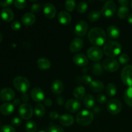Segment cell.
Masks as SVG:
<instances>
[{"label": "cell", "instance_id": "4dcf8cb0", "mask_svg": "<svg viewBox=\"0 0 132 132\" xmlns=\"http://www.w3.org/2000/svg\"><path fill=\"white\" fill-rule=\"evenodd\" d=\"M45 112H46V109L43 104H41V103L36 104L34 108V113L37 117H43L45 114Z\"/></svg>", "mask_w": 132, "mask_h": 132}, {"label": "cell", "instance_id": "ba28073f", "mask_svg": "<svg viewBox=\"0 0 132 132\" xmlns=\"http://www.w3.org/2000/svg\"><path fill=\"white\" fill-rule=\"evenodd\" d=\"M117 10V5L113 1H107L102 8V14L106 18H111Z\"/></svg>", "mask_w": 132, "mask_h": 132}, {"label": "cell", "instance_id": "836d02e7", "mask_svg": "<svg viewBox=\"0 0 132 132\" xmlns=\"http://www.w3.org/2000/svg\"><path fill=\"white\" fill-rule=\"evenodd\" d=\"M76 81L77 83H83V84H89L91 83L92 81L91 76L89 75H84L81 77H77L76 78Z\"/></svg>", "mask_w": 132, "mask_h": 132}, {"label": "cell", "instance_id": "44dd1931", "mask_svg": "<svg viewBox=\"0 0 132 132\" xmlns=\"http://www.w3.org/2000/svg\"><path fill=\"white\" fill-rule=\"evenodd\" d=\"M64 89V85L63 82L60 80H55L51 85V90L52 93L55 95H59L61 94Z\"/></svg>", "mask_w": 132, "mask_h": 132}, {"label": "cell", "instance_id": "8992f818", "mask_svg": "<svg viewBox=\"0 0 132 132\" xmlns=\"http://www.w3.org/2000/svg\"><path fill=\"white\" fill-rule=\"evenodd\" d=\"M18 112L21 118L24 120H28L33 116L34 110L30 104L23 103L19 106Z\"/></svg>", "mask_w": 132, "mask_h": 132}, {"label": "cell", "instance_id": "7c38bea8", "mask_svg": "<svg viewBox=\"0 0 132 132\" xmlns=\"http://www.w3.org/2000/svg\"><path fill=\"white\" fill-rule=\"evenodd\" d=\"M31 98L36 103H41L45 99V95L43 90L39 87H35L30 92Z\"/></svg>", "mask_w": 132, "mask_h": 132}, {"label": "cell", "instance_id": "2e32d148", "mask_svg": "<svg viewBox=\"0 0 132 132\" xmlns=\"http://www.w3.org/2000/svg\"><path fill=\"white\" fill-rule=\"evenodd\" d=\"M83 46V41L79 37L73 39L70 45V50L72 53H77L79 52Z\"/></svg>", "mask_w": 132, "mask_h": 132}, {"label": "cell", "instance_id": "db71d44e", "mask_svg": "<svg viewBox=\"0 0 132 132\" xmlns=\"http://www.w3.org/2000/svg\"><path fill=\"white\" fill-rule=\"evenodd\" d=\"M20 99H19V98H15L14 100V101H13V104H14V106H18L19 104H20Z\"/></svg>", "mask_w": 132, "mask_h": 132}, {"label": "cell", "instance_id": "74e56055", "mask_svg": "<svg viewBox=\"0 0 132 132\" xmlns=\"http://www.w3.org/2000/svg\"><path fill=\"white\" fill-rule=\"evenodd\" d=\"M76 6V1L73 0H68L65 2V8L67 11L73 12Z\"/></svg>", "mask_w": 132, "mask_h": 132}, {"label": "cell", "instance_id": "ffe728a7", "mask_svg": "<svg viewBox=\"0 0 132 132\" xmlns=\"http://www.w3.org/2000/svg\"><path fill=\"white\" fill-rule=\"evenodd\" d=\"M57 18L59 23L63 25H68L72 21V17L70 14L67 11H61L58 14Z\"/></svg>", "mask_w": 132, "mask_h": 132}, {"label": "cell", "instance_id": "7bdbcfd3", "mask_svg": "<svg viewBox=\"0 0 132 132\" xmlns=\"http://www.w3.org/2000/svg\"><path fill=\"white\" fill-rule=\"evenodd\" d=\"M21 28V24L19 21H14L11 24V28L14 31H18Z\"/></svg>", "mask_w": 132, "mask_h": 132}, {"label": "cell", "instance_id": "cb8c5ba5", "mask_svg": "<svg viewBox=\"0 0 132 132\" xmlns=\"http://www.w3.org/2000/svg\"><path fill=\"white\" fill-rule=\"evenodd\" d=\"M119 28L116 25H110L107 28V34L110 38L117 39L120 36Z\"/></svg>", "mask_w": 132, "mask_h": 132}, {"label": "cell", "instance_id": "9a60e30c", "mask_svg": "<svg viewBox=\"0 0 132 132\" xmlns=\"http://www.w3.org/2000/svg\"><path fill=\"white\" fill-rule=\"evenodd\" d=\"M56 9L52 3H47L43 6V12L48 19H53L56 15Z\"/></svg>", "mask_w": 132, "mask_h": 132}, {"label": "cell", "instance_id": "d6a6232c", "mask_svg": "<svg viewBox=\"0 0 132 132\" xmlns=\"http://www.w3.org/2000/svg\"><path fill=\"white\" fill-rule=\"evenodd\" d=\"M101 17V14L99 11L92 10L88 14V18L91 22H96Z\"/></svg>", "mask_w": 132, "mask_h": 132}, {"label": "cell", "instance_id": "8d00e7d4", "mask_svg": "<svg viewBox=\"0 0 132 132\" xmlns=\"http://www.w3.org/2000/svg\"><path fill=\"white\" fill-rule=\"evenodd\" d=\"M103 67H102L101 64L99 63H97L94 64V66H93V73L95 75H97V76H99V75H101L103 73Z\"/></svg>", "mask_w": 132, "mask_h": 132}, {"label": "cell", "instance_id": "f907efd6", "mask_svg": "<svg viewBox=\"0 0 132 132\" xmlns=\"http://www.w3.org/2000/svg\"><path fill=\"white\" fill-rule=\"evenodd\" d=\"M56 103L58 105L62 106L64 103V99L63 96H59L56 99Z\"/></svg>", "mask_w": 132, "mask_h": 132}, {"label": "cell", "instance_id": "b9f144b4", "mask_svg": "<svg viewBox=\"0 0 132 132\" xmlns=\"http://www.w3.org/2000/svg\"><path fill=\"white\" fill-rule=\"evenodd\" d=\"M41 9V5L39 3H34L32 4V6L30 7V10L31 13L32 14H36V13H38L40 11Z\"/></svg>", "mask_w": 132, "mask_h": 132}, {"label": "cell", "instance_id": "5b68a950", "mask_svg": "<svg viewBox=\"0 0 132 132\" xmlns=\"http://www.w3.org/2000/svg\"><path fill=\"white\" fill-rule=\"evenodd\" d=\"M121 77L126 86L132 87V65H127L122 68Z\"/></svg>", "mask_w": 132, "mask_h": 132}, {"label": "cell", "instance_id": "f6af8a7d", "mask_svg": "<svg viewBox=\"0 0 132 132\" xmlns=\"http://www.w3.org/2000/svg\"><path fill=\"white\" fill-rule=\"evenodd\" d=\"M97 100L98 103L99 104H104V103H106L107 99L106 97L104 95V94H98L97 96Z\"/></svg>", "mask_w": 132, "mask_h": 132}, {"label": "cell", "instance_id": "5bb4252c", "mask_svg": "<svg viewBox=\"0 0 132 132\" xmlns=\"http://www.w3.org/2000/svg\"><path fill=\"white\" fill-rule=\"evenodd\" d=\"M15 97V92L10 88H4L0 91V98L5 101H10Z\"/></svg>", "mask_w": 132, "mask_h": 132}, {"label": "cell", "instance_id": "e0dca14e", "mask_svg": "<svg viewBox=\"0 0 132 132\" xmlns=\"http://www.w3.org/2000/svg\"><path fill=\"white\" fill-rule=\"evenodd\" d=\"M36 16L31 12L25 13L21 18V22L26 27H30L36 22Z\"/></svg>", "mask_w": 132, "mask_h": 132}, {"label": "cell", "instance_id": "f35d334b", "mask_svg": "<svg viewBox=\"0 0 132 132\" xmlns=\"http://www.w3.org/2000/svg\"><path fill=\"white\" fill-rule=\"evenodd\" d=\"M14 6L18 9H23L27 6V1H22V0H15L14 1Z\"/></svg>", "mask_w": 132, "mask_h": 132}, {"label": "cell", "instance_id": "e575fe53", "mask_svg": "<svg viewBox=\"0 0 132 132\" xmlns=\"http://www.w3.org/2000/svg\"><path fill=\"white\" fill-rule=\"evenodd\" d=\"M37 126L33 121H29L26 123L25 130L27 132H36L37 131Z\"/></svg>", "mask_w": 132, "mask_h": 132}, {"label": "cell", "instance_id": "681fc988", "mask_svg": "<svg viewBox=\"0 0 132 132\" xmlns=\"http://www.w3.org/2000/svg\"><path fill=\"white\" fill-rule=\"evenodd\" d=\"M21 100L24 103H27L28 101V100H29V95H28V94L27 92L22 94Z\"/></svg>", "mask_w": 132, "mask_h": 132}, {"label": "cell", "instance_id": "9c48e42d", "mask_svg": "<svg viewBox=\"0 0 132 132\" xmlns=\"http://www.w3.org/2000/svg\"><path fill=\"white\" fill-rule=\"evenodd\" d=\"M103 67L108 72H115L119 70L120 64L117 60L113 58H107L103 61Z\"/></svg>", "mask_w": 132, "mask_h": 132}, {"label": "cell", "instance_id": "277c9868", "mask_svg": "<svg viewBox=\"0 0 132 132\" xmlns=\"http://www.w3.org/2000/svg\"><path fill=\"white\" fill-rule=\"evenodd\" d=\"M13 85L16 90L21 93H26L30 86L29 80L23 76H17L13 80Z\"/></svg>", "mask_w": 132, "mask_h": 132}, {"label": "cell", "instance_id": "83f0119b", "mask_svg": "<svg viewBox=\"0 0 132 132\" xmlns=\"http://www.w3.org/2000/svg\"><path fill=\"white\" fill-rule=\"evenodd\" d=\"M86 90L82 86H79L76 87L73 92V95L76 98L77 100H82L85 98Z\"/></svg>", "mask_w": 132, "mask_h": 132}, {"label": "cell", "instance_id": "3957f363", "mask_svg": "<svg viewBox=\"0 0 132 132\" xmlns=\"http://www.w3.org/2000/svg\"><path fill=\"white\" fill-rule=\"evenodd\" d=\"M76 119L77 124L80 126H89L94 121V113L91 111L84 110L77 113Z\"/></svg>", "mask_w": 132, "mask_h": 132}, {"label": "cell", "instance_id": "7dc6e473", "mask_svg": "<svg viewBox=\"0 0 132 132\" xmlns=\"http://www.w3.org/2000/svg\"><path fill=\"white\" fill-rule=\"evenodd\" d=\"M49 117L52 120H56L57 119H59L60 117V116H59V113L57 112H55V111H53V112H51L49 114Z\"/></svg>", "mask_w": 132, "mask_h": 132}, {"label": "cell", "instance_id": "c3c4849f", "mask_svg": "<svg viewBox=\"0 0 132 132\" xmlns=\"http://www.w3.org/2000/svg\"><path fill=\"white\" fill-rule=\"evenodd\" d=\"M11 123L12 126H19L21 123V120L19 117H14L11 121Z\"/></svg>", "mask_w": 132, "mask_h": 132}, {"label": "cell", "instance_id": "d590c367", "mask_svg": "<svg viewBox=\"0 0 132 132\" xmlns=\"http://www.w3.org/2000/svg\"><path fill=\"white\" fill-rule=\"evenodd\" d=\"M88 4L85 1H81L77 5V10L79 13L81 14H84L88 10Z\"/></svg>", "mask_w": 132, "mask_h": 132}, {"label": "cell", "instance_id": "ac0fdd59", "mask_svg": "<svg viewBox=\"0 0 132 132\" xmlns=\"http://www.w3.org/2000/svg\"><path fill=\"white\" fill-rule=\"evenodd\" d=\"M73 61L79 67H85L88 63V59L85 55L82 54H77L73 57Z\"/></svg>", "mask_w": 132, "mask_h": 132}, {"label": "cell", "instance_id": "4fadbf2b", "mask_svg": "<svg viewBox=\"0 0 132 132\" xmlns=\"http://www.w3.org/2000/svg\"><path fill=\"white\" fill-rule=\"evenodd\" d=\"M65 108L70 113H76L81 108V103L76 99H69L65 104Z\"/></svg>", "mask_w": 132, "mask_h": 132}, {"label": "cell", "instance_id": "30bf717a", "mask_svg": "<svg viewBox=\"0 0 132 132\" xmlns=\"http://www.w3.org/2000/svg\"><path fill=\"white\" fill-rule=\"evenodd\" d=\"M87 55L89 59L94 61H98L103 57V52L97 46H92L88 50Z\"/></svg>", "mask_w": 132, "mask_h": 132}, {"label": "cell", "instance_id": "9f6ffc18", "mask_svg": "<svg viewBox=\"0 0 132 132\" xmlns=\"http://www.w3.org/2000/svg\"><path fill=\"white\" fill-rule=\"evenodd\" d=\"M2 39H3V36H2V34H1V32H0V43L1 42Z\"/></svg>", "mask_w": 132, "mask_h": 132}, {"label": "cell", "instance_id": "6f0895ef", "mask_svg": "<svg viewBox=\"0 0 132 132\" xmlns=\"http://www.w3.org/2000/svg\"><path fill=\"white\" fill-rule=\"evenodd\" d=\"M38 132H48L47 131H44V130H42V131H38Z\"/></svg>", "mask_w": 132, "mask_h": 132}, {"label": "cell", "instance_id": "f1b7e54d", "mask_svg": "<svg viewBox=\"0 0 132 132\" xmlns=\"http://www.w3.org/2000/svg\"><path fill=\"white\" fill-rule=\"evenodd\" d=\"M124 99L126 104L132 108V87H129L126 89L124 94Z\"/></svg>", "mask_w": 132, "mask_h": 132}, {"label": "cell", "instance_id": "680465c9", "mask_svg": "<svg viewBox=\"0 0 132 132\" xmlns=\"http://www.w3.org/2000/svg\"><path fill=\"white\" fill-rule=\"evenodd\" d=\"M131 3V8H132V1H131V3Z\"/></svg>", "mask_w": 132, "mask_h": 132}, {"label": "cell", "instance_id": "ee69618b", "mask_svg": "<svg viewBox=\"0 0 132 132\" xmlns=\"http://www.w3.org/2000/svg\"><path fill=\"white\" fill-rule=\"evenodd\" d=\"M1 132H15V131L13 126L6 125L1 127Z\"/></svg>", "mask_w": 132, "mask_h": 132}, {"label": "cell", "instance_id": "f5cc1de1", "mask_svg": "<svg viewBox=\"0 0 132 132\" xmlns=\"http://www.w3.org/2000/svg\"><path fill=\"white\" fill-rule=\"evenodd\" d=\"M118 3L121 5V6H126V5L128 3V1L127 0H119Z\"/></svg>", "mask_w": 132, "mask_h": 132}, {"label": "cell", "instance_id": "484cf974", "mask_svg": "<svg viewBox=\"0 0 132 132\" xmlns=\"http://www.w3.org/2000/svg\"><path fill=\"white\" fill-rule=\"evenodd\" d=\"M37 65L39 69L45 70H48L50 68L51 63L47 58L41 57L37 60Z\"/></svg>", "mask_w": 132, "mask_h": 132}, {"label": "cell", "instance_id": "6da1fadb", "mask_svg": "<svg viewBox=\"0 0 132 132\" xmlns=\"http://www.w3.org/2000/svg\"><path fill=\"white\" fill-rule=\"evenodd\" d=\"M88 37L90 42L92 45L98 47L106 43L107 35L103 28L94 27L89 31Z\"/></svg>", "mask_w": 132, "mask_h": 132}, {"label": "cell", "instance_id": "603a6c76", "mask_svg": "<svg viewBox=\"0 0 132 132\" xmlns=\"http://www.w3.org/2000/svg\"><path fill=\"white\" fill-rule=\"evenodd\" d=\"M14 110V105L10 103H3L0 106V112L3 115L9 116L10 115Z\"/></svg>", "mask_w": 132, "mask_h": 132}, {"label": "cell", "instance_id": "7402d4cb", "mask_svg": "<svg viewBox=\"0 0 132 132\" xmlns=\"http://www.w3.org/2000/svg\"><path fill=\"white\" fill-rule=\"evenodd\" d=\"M1 17L5 21L10 22L14 19V13L9 8H5L1 11Z\"/></svg>", "mask_w": 132, "mask_h": 132}, {"label": "cell", "instance_id": "d6986e66", "mask_svg": "<svg viewBox=\"0 0 132 132\" xmlns=\"http://www.w3.org/2000/svg\"><path fill=\"white\" fill-rule=\"evenodd\" d=\"M59 119L61 125L66 127H70L74 123V119L72 115L63 114L60 116Z\"/></svg>", "mask_w": 132, "mask_h": 132}, {"label": "cell", "instance_id": "d4e9b609", "mask_svg": "<svg viewBox=\"0 0 132 132\" xmlns=\"http://www.w3.org/2000/svg\"><path fill=\"white\" fill-rule=\"evenodd\" d=\"M90 88L93 92L96 93H101L104 90V84L99 80H94L90 84Z\"/></svg>", "mask_w": 132, "mask_h": 132}, {"label": "cell", "instance_id": "8fae6325", "mask_svg": "<svg viewBox=\"0 0 132 132\" xmlns=\"http://www.w3.org/2000/svg\"><path fill=\"white\" fill-rule=\"evenodd\" d=\"M88 30V24L87 22L84 20H81L76 24L74 31L77 36L82 37L86 34Z\"/></svg>", "mask_w": 132, "mask_h": 132}, {"label": "cell", "instance_id": "bcb514c9", "mask_svg": "<svg viewBox=\"0 0 132 132\" xmlns=\"http://www.w3.org/2000/svg\"><path fill=\"white\" fill-rule=\"evenodd\" d=\"M14 3L12 0H0V6H9Z\"/></svg>", "mask_w": 132, "mask_h": 132}, {"label": "cell", "instance_id": "60d3db41", "mask_svg": "<svg viewBox=\"0 0 132 132\" xmlns=\"http://www.w3.org/2000/svg\"><path fill=\"white\" fill-rule=\"evenodd\" d=\"M48 132H64L63 128L58 125H51L48 128Z\"/></svg>", "mask_w": 132, "mask_h": 132}, {"label": "cell", "instance_id": "816d5d0a", "mask_svg": "<svg viewBox=\"0 0 132 132\" xmlns=\"http://www.w3.org/2000/svg\"><path fill=\"white\" fill-rule=\"evenodd\" d=\"M44 104H45L46 106H51L52 105V101L50 99H49V98H46V99H45V100H44Z\"/></svg>", "mask_w": 132, "mask_h": 132}, {"label": "cell", "instance_id": "52a82bcc", "mask_svg": "<svg viewBox=\"0 0 132 132\" xmlns=\"http://www.w3.org/2000/svg\"><path fill=\"white\" fill-rule=\"evenodd\" d=\"M106 108L110 114L117 115L122 110V104L118 99H112L108 102Z\"/></svg>", "mask_w": 132, "mask_h": 132}, {"label": "cell", "instance_id": "1f68e13d", "mask_svg": "<svg viewBox=\"0 0 132 132\" xmlns=\"http://www.w3.org/2000/svg\"><path fill=\"white\" fill-rule=\"evenodd\" d=\"M129 9L127 6H121L117 11V16L121 19H125L128 16Z\"/></svg>", "mask_w": 132, "mask_h": 132}, {"label": "cell", "instance_id": "ab89813d", "mask_svg": "<svg viewBox=\"0 0 132 132\" xmlns=\"http://www.w3.org/2000/svg\"><path fill=\"white\" fill-rule=\"evenodd\" d=\"M129 60H130L129 55L126 54H122L119 56V62L121 64H127Z\"/></svg>", "mask_w": 132, "mask_h": 132}, {"label": "cell", "instance_id": "f546056e", "mask_svg": "<svg viewBox=\"0 0 132 132\" xmlns=\"http://www.w3.org/2000/svg\"><path fill=\"white\" fill-rule=\"evenodd\" d=\"M117 92V86L115 84L110 82L106 87V93L109 97H113L116 95Z\"/></svg>", "mask_w": 132, "mask_h": 132}, {"label": "cell", "instance_id": "4316f807", "mask_svg": "<svg viewBox=\"0 0 132 132\" xmlns=\"http://www.w3.org/2000/svg\"><path fill=\"white\" fill-rule=\"evenodd\" d=\"M83 103L85 106L88 109H92L95 104V99L94 97L91 94H88L85 95L83 99Z\"/></svg>", "mask_w": 132, "mask_h": 132}, {"label": "cell", "instance_id": "91938a15", "mask_svg": "<svg viewBox=\"0 0 132 132\" xmlns=\"http://www.w3.org/2000/svg\"><path fill=\"white\" fill-rule=\"evenodd\" d=\"M0 125H1V124H0Z\"/></svg>", "mask_w": 132, "mask_h": 132}, {"label": "cell", "instance_id": "7a4b0ae2", "mask_svg": "<svg viewBox=\"0 0 132 132\" xmlns=\"http://www.w3.org/2000/svg\"><path fill=\"white\" fill-rule=\"evenodd\" d=\"M122 51V46L119 43L114 41H108L103 46V52L109 58H113L119 55Z\"/></svg>", "mask_w": 132, "mask_h": 132}, {"label": "cell", "instance_id": "11a10c76", "mask_svg": "<svg viewBox=\"0 0 132 132\" xmlns=\"http://www.w3.org/2000/svg\"><path fill=\"white\" fill-rule=\"evenodd\" d=\"M128 21L130 23V24H132V14H130L128 15Z\"/></svg>", "mask_w": 132, "mask_h": 132}]
</instances>
